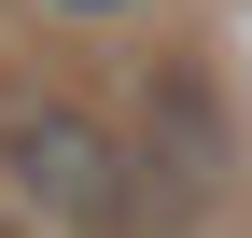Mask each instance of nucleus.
<instances>
[{
    "mask_svg": "<svg viewBox=\"0 0 252 238\" xmlns=\"http://www.w3.org/2000/svg\"><path fill=\"white\" fill-rule=\"evenodd\" d=\"M0 196L42 238H140L154 224V182L126 154V126H98L56 84H0Z\"/></svg>",
    "mask_w": 252,
    "mask_h": 238,
    "instance_id": "nucleus-1",
    "label": "nucleus"
},
{
    "mask_svg": "<svg viewBox=\"0 0 252 238\" xmlns=\"http://www.w3.org/2000/svg\"><path fill=\"white\" fill-rule=\"evenodd\" d=\"M140 182H168V210H196V196H224V98H210V70H154V98H140Z\"/></svg>",
    "mask_w": 252,
    "mask_h": 238,
    "instance_id": "nucleus-2",
    "label": "nucleus"
},
{
    "mask_svg": "<svg viewBox=\"0 0 252 238\" xmlns=\"http://www.w3.org/2000/svg\"><path fill=\"white\" fill-rule=\"evenodd\" d=\"M42 14H70V28H112V14H140V0H42Z\"/></svg>",
    "mask_w": 252,
    "mask_h": 238,
    "instance_id": "nucleus-3",
    "label": "nucleus"
},
{
    "mask_svg": "<svg viewBox=\"0 0 252 238\" xmlns=\"http://www.w3.org/2000/svg\"><path fill=\"white\" fill-rule=\"evenodd\" d=\"M0 238H42V224H0Z\"/></svg>",
    "mask_w": 252,
    "mask_h": 238,
    "instance_id": "nucleus-4",
    "label": "nucleus"
}]
</instances>
